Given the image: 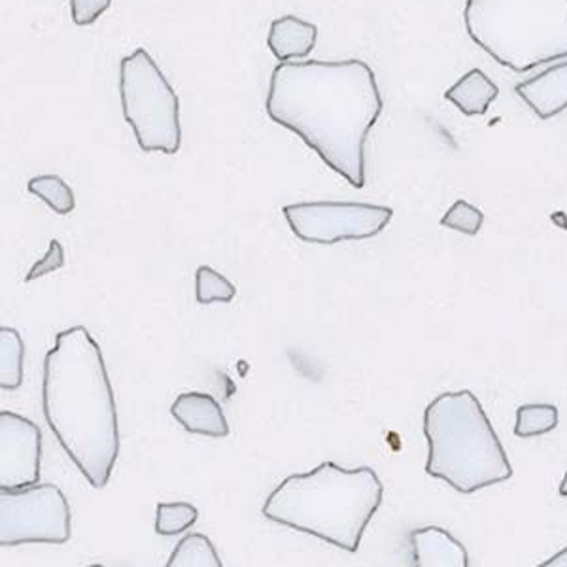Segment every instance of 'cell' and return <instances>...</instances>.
Returning a JSON list of instances; mask_svg holds the SVG:
<instances>
[{"label":"cell","instance_id":"cell-7","mask_svg":"<svg viewBox=\"0 0 567 567\" xmlns=\"http://www.w3.org/2000/svg\"><path fill=\"white\" fill-rule=\"evenodd\" d=\"M71 507L55 484L0 488V545H63L71 539Z\"/></svg>","mask_w":567,"mask_h":567},{"label":"cell","instance_id":"cell-13","mask_svg":"<svg viewBox=\"0 0 567 567\" xmlns=\"http://www.w3.org/2000/svg\"><path fill=\"white\" fill-rule=\"evenodd\" d=\"M317 39V25L296 16H284L272 21L267 44L280 63H290L293 59L307 58L315 50Z\"/></svg>","mask_w":567,"mask_h":567},{"label":"cell","instance_id":"cell-24","mask_svg":"<svg viewBox=\"0 0 567 567\" xmlns=\"http://www.w3.org/2000/svg\"><path fill=\"white\" fill-rule=\"evenodd\" d=\"M537 567H567V547L560 550L558 555L548 558L547 561H543L542 566Z\"/></svg>","mask_w":567,"mask_h":567},{"label":"cell","instance_id":"cell-21","mask_svg":"<svg viewBox=\"0 0 567 567\" xmlns=\"http://www.w3.org/2000/svg\"><path fill=\"white\" fill-rule=\"evenodd\" d=\"M484 224V214L477 207L470 205L467 200H456L452 205L451 210L441 219V226L456 231L465 233V235H477Z\"/></svg>","mask_w":567,"mask_h":567},{"label":"cell","instance_id":"cell-4","mask_svg":"<svg viewBox=\"0 0 567 567\" xmlns=\"http://www.w3.org/2000/svg\"><path fill=\"white\" fill-rule=\"evenodd\" d=\"M424 433L430 445L425 473L460 494H473L513 477L502 441L470 390L441 393L425 406Z\"/></svg>","mask_w":567,"mask_h":567},{"label":"cell","instance_id":"cell-15","mask_svg":"<svg viewBox=\"0 0 567 567\" xmlns=\"http://www.w3.org/2000/svg\"><path fill=\"white\" fill-rule=\"evenodd\" d=\"M25 344L18 329L0 328V388L13 392L23 384Z\"/></svg>","mask_w":567,"mask_h":567},{"label":"cell","instance_id":"cell-16","mask_svg":"<svg viewBox=\"0 0 567 567\" xmlns=\"http://www.w3.org/2000/svg\"><path fill=\"white\" fill-rule=\"evenodd\" d=\"M165 567H224V564L207 535L189 534L178 542Z\"/></svg>","mask_w":567,"mask_h":567},{"label":"cell","instance_id":"cell-8","mask_svg":"<svg viewBox=\"0 0 567 567\" xmlns=\"http://www.w3.org/2000/svg\"><path fill=\"white\" fill-rule=\"evenodd\" d=\"M282 213L297 239L312 245L371 239L390 224L393 216L392 208L342 200L286 205Z\"/></svg>","mask_w":567,"mask_h":567},{"label":"cell","instance_id":"cell-2","mask_svg":"<svg viewBox=\"0 0 567 567\" xmlns=\"http://www.w3.org/2000/svg\"><path fill=\"white\" fill-rule=\"evenodd\" d=\"M42 406L45 422L85 481L104 488L120 454V427L103 352L84 326L58 333L45 354Z\"/></svg>","mask_w":567,"mask_h":567},{"label":"cell","instance_id":"cell-23","mask_svg":"<svg viewBox=\"0 0 567 567\" xmlns=\"http://www.w3.org/2000/svg\"><path fill=\"white\" fill-rule=\"evenodd\" d=\"M112 0H71L72 21L78 27L93 25L109 10Z\"/></svg>","mask_w":567,"mask_h":567},{"label":"cell","instance_id":"cell-19","mask_svg":"<svg viewBox=\"0 0 567 567\" xmlns=\"http://www.w3.org/2000/svg\"><path fill=\"white\" fill-rule=\"evenodd\" d=\"M558 425V409L555 405H523L516 411L515 435L537 437L553 432Z\"/></svg>","mask_w":567,"mask_h":567},{"label":"cell","instance_id":"cell-20","mask_svg":"<svg viewBox=\"0 0 567 567\" xmlns=\"http://www.w3.org/2000/svg\"><path fill=\"white\" fill-rule=\"evenodd\" d=\"M195 284H197V301L200 305L231 303L237 293V288L233 286L231 280H227L224 275L214 271L208 265L197 269Z\"/></svg>","mask_w":567,"mask_h":567},{"label":"cell","instance_id":"cell-17","mask_svg":"<svg viewBox=\"0 0 567 567\" xmlns=\"http://www.w3.org/2000/svg\"><path fill=\"white\" fill-rule=\"evenodd\" d=\"M27 187H29L31 194L44 200L45 205L52 208L53 213L65 216V214H71L74 207H76V199H74L71 186L61 176H37V178L29 181Z\"/></svg>","mask_w":567,"mask_h":567},{"label":"cell","instance_id":"cell-26","mask_svg":"<svg viewBox=\"0 0 567 567\" xmlns=\"http://www.w3.org/2000/svg\"><path fill=\"white\" fill-rule=\"evenodd\" d=\"M87 567H110V566H103V564H93V566H87Z\"/></svg>","mask_w":567,"mask_h":567},{"label":"cell","instance_id":"cell-25","mask_svg":"<svg viewBox=\"0 0 567 567\" xmlns=\"http://www.w3.org/2000/svg\"><path fill=\"white\" fill-rule=\"evenodd\" d=\"M560 494H561V496L567 497V473H566V477H564V481H561V484H560Z\"/></svg>","mask_w":567,"mask_h":567},{"label":"cell","instance_id":"cell-3","mask_svg":"<svg viewBox=\"0 0 567 567\" xmlns=\"http://www.w3.org/2000/svg\"><path fill=\"white\" fill-rule=\"evenodd\" d=\"M382 497L384 486L371 467L344 470L323 462L309 473L284 478L261 513L272 523L355 553Z\"/></svg>","mask_w":567,"mask_h":567},{"label":"cell","instance_id":"cell-10","mask_svg":"<svg viewBox=\"0 0 567 567\" xmlns=\"http://www.w3.org/2000/svg\"><path fill=\"white\" fill-rule=\"evenodd\" d=\"M171 414L186 432L195 433V435L227 437L231 432L224 409L208 393H182L171 405Z\"/></svg>","mask_w":567,"mask_h":567},{"label":"cell","instance_id":"cell-5","mask_svg":"<svg viewBox=\"0 0 567 567\" xmlns=\"http://www.w3.org/2000/svg\"><path fill=\"white\" fill-rule=\"evenodd\" d=\"M464 21L471 40L511 71L567 58V0H467Z\"/></svg>","mask_w":567,"mask_h":567},{"label":"cell","instance_id":"cell-14","mask_svg":"<svg viewBox=\"0 0 567 567\" xmlns=\"http://www.w3.org/2000/svg\"><path fill=\"white\" fill-rule=\"evenodd\" d=\"M497 95L499 87L481 69L467 72L445 93L446 101L458 106L465 116H484Z\"/></svg>","mask_w":567,"mask_h":567},{"label":"cell","instance_id":"cell-22","mask_svg":"<svg viewBox=\"0 0 567 567\" xmlns=\"http://www.w3.org/2000/svg\"><path fill=\"white\" fill-rule=\"evenodd\" d=\"M63 267H65V250H63V246H61L59 240L53 239L50 243V250L45 251L44 258L31 267V271L25 277V282L39 280V278L45 277L50 272L63 269Z\"/></svg>","mask_w":567,"mask_h":567},{"label":"cell","instance_id":"cell-1","mask_svg":"<svg viewBox=\"0 0 567 567\" xmlns=\"http://www.w3.org/2000/svg\"><path fill=\"white\" fill-rule=\"evenodd\" d=\"M265 109L350 186H365V141L384 109L365 61L280 63L272 71Z\"/></svg>","mask_w":567,"mask_h":567},{"label":"cell","instance_id":"cell-18","mask_svg":"<svg viewBox=\"0 0 567 567\" xmlns=\"http://www.w3.org/2000/svg\"><path fill=\"white\" fill-rule=\"evenodd\" d=\"M199 518V511L192 503H159L155 509V534L173 537L192 528Z\"/></svg>","mask_w":567,"mask_h":567},{"label":"cell","instance_id":"cell-9","mask_svg":"<svg viewBox=\"0 0 567 567\" xmlns=\"http://www.w3.org/2000/svg\"><path fill=\"white\" fill-rule=\"evenodd\" d=\"M42 432L39 425L12 413H0V488L20 491L40 481Z\"/></svg>","mask_w":567,"mask_h":567},{"label":"cell","instance_id":"cell-12","mask_svg":"<svg viewBox=\"0 0 567 567\" xmlns=\"http://www.w3.org/2000/svg\"><path fill=\"white\" fill-rule=\"evenodd\" d=\"M414 567H470L464 545L437 526H425L411 534Z\"/></svg>","mask_w":567,"mask_h":567},{"label":"cell","instance_id":"cell-11","mask_svg":"<svg viewBox=\"0 0 567 567\" xmlns=\"http://www.w3.org/2000/svg\"><path fill=\"white\" fill-rule=\"evenodd\" d=\"M515 91L542 120L558 116L567 109V63L548 66L520 82Z\"/></svg>","mask_w":567,"mask_h":567},{"label":"cell","instance_id":"cell-6","mask_svg":"<svg viewBox=\"0 0 567 567\" xmlns=\"http://www.w3.org/2000/svg\"><path fill=\"white\" fill-rule=\"evenodd\" d=\"M120 95L125 122L144 152L171 155L181 150V101L146 50L122 59Z\"/></svg>","mask_w":567,"mask_h":567}]
</instances>
